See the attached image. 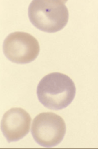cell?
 Returning <instances> with one entry per match:
<instances>
[{
	"mask_svg": "<svg viewBox=\"0 0 98 149\" xmlns=\"http://www.w3.org/2000/svg\"><path fill=\"white\" fill-rule=\"evenodd\" d=\"M66 132V126L63 118L51 112L37 115L34 119L31 132L33 138L39 145L49 147L59 144Z\"/></svg>",
	"mask_w": 98,
	"mask_h": 149,
	"instance_id": "obj_3",
	"label": "cell"
},
{
	"mask_svg": "<svg viewBox=\"0 0 98 149\" xmlns=\"http://www.w3.org/2000/svg\"><path fill=\"white\" fill-rule=\"evenodd\" d=\"M61 0L62 1H63L64 3L68 1V0Z\"/></svg>",
	"mask_w": 98,
	"mask_h": 149,
	"instance_id": "obj_6",
	"label": "cell"
},
{
	"mask_svg": "<svg viewBox=\"0 0 98 149\" xmlns=\"http://www.w3.org/2000/svg\"><path fill=\"white\" fill-rule=\"evenodd\" d=\"M76 88L72 80L66 74L58 72L44 76L37 89L38 99L46 107L62 109L68 106L75 96Z\"/></svg>",
	"mask_w": 98,
	"mask_h": 149,
	"instance_id": "obj_1",
	"label": "cell"
},
{
	"mask_svg": "<svg viewBox=\"0 0 98 149\" xmlns=\"http://www.w3.org/2000/svg\"><path fill=\"white\" fill-rule=\"evenodd\" d=\"M3 51L12 62L23 64L30 62L36 58L40 50L37 40L32 35L23 32L9 34L5 39Z\"/></svg>",
	"mask_w": 98,
	"mask_h": 149,
	"instance_id": "obj_4",
	"label": "cell"
},
{
	"mask_svg": "<svg viewBox=\"0 0 98 149\" xmlns=\"http://www.w3.org/2000/svg\"><path fill=\"white\" fill-rule=\"evenodd\" d=\"M31 118L29 113L21 108H12L3 115L1 128L8 142L22 139L29 132Z\"/></svg>",
	"mask_w": 98,
	"mask_h": 149,
	"instance_id": "obj_5",
	"label": "cell"
},
{
	"mask_svg": "<svg viewBox=\"0 0 98 149\" xmlns=\"http://www.w3.org/2000/svg\"><path fill=\"white\" fill-rule=\"evenodd\" d=\"M28 15L35 27L50 33L63 29L69 18L67 8L61 0H33L29 6Z\"/></svg>",
	"mask_w": 98,
	"mask_h": 149,
	"instance_id": "obj_2",
	"label": "cell"
}]
</instances>
